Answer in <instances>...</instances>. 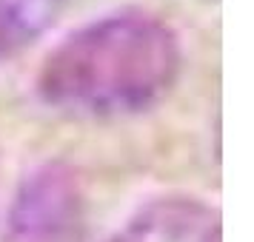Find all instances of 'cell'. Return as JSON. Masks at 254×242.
<instances>
[{"label":"cell","mask_w":254,"mask_h":242,"mask_svg":"<svg viewBox=\"0 0 254 242\" xmlns=\"http://www.w3.org/2000/svg\"><path fill=\"white\" fill-rule=\"evenodd\" d=\"M180 66L183 48L172 26L126 9L63 37L37 71V94L69 117H128L160 103Z\"/></svg>","instance_id":"obj_1"},{"label":"cell","mask_w":254,"mask_h":242,"mask_svg":"<svg viewBox=\"0 0 254 242\" xmlns=\"http://www.w3.org/2000/svg\"><path fill=\"white\" fill-rule=\"evenodd\" d=\"M86 234V196L66 162H46L14 194L3 242H80Z\"/></svg>","instance_id":"obj_2"},{"label":"cell","mask_w":254,"mask_h":242,"mask_svg":"<svg viewBox=\"0 0 254 242\" xmlns=\"http://www.w3.org/2000/svg\"><path fill=\"white\" fill-rule=\"evenodd\" d=\"M106 242H223L217 211L191 196H166L140 208Z\"/></svg>","instance_id":"obj_3"},{"label":"cell","mask_w":254,"mask_h":242,"mask_svg":"<svg viewBox=\"0 0 254 242\" xmlns=\"http://www.w3.org/2000/svg\"><path fill=\"white\" fill-rule=\"evenodd\" d=\"M69 0H0V60L35 43Z\"/></svg>","instance_id":"obj_4"}]
</instances>
